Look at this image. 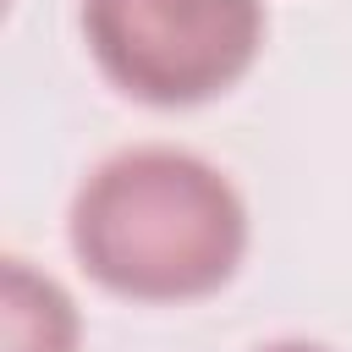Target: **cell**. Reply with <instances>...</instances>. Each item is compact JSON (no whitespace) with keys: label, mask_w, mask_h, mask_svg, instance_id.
<instances>
[{"label":"cell","mask_w":352,"mask_h":352,"mask_svg":"<svg viewBox=\"0 0 352 352\" xmlns=\"http://www.w3.org/2000/svg\"><path fill=\"white\" fill-rule=\"evenodd\" d=\"M77 264L132 302L220 292L248 253V204L192 148L138 143L88 170L66 220Z\"/></svg>","instance_id":"1"},{"label":"cell","mask_w":352,"mask_h":352,"mask_svg":"<svg viewBox=\"0 0 352 352\" xmlns=\"http://www.w3.org/2000/svg\"><path fill=\"white\" fill-rule=\"evenodd\" d=\"M258 352H330V346H319V341H270Z\"/></svg>","instance_id":"4"},{"label":"cell","mask_w":352,"mask_h":352,"mask_svg":"<svg viewBox=\"0 0 352 352\" xmlns=\"http://www.w3.org/2000/svg\"><path fill=\"white\" fill-rule=\"evenodd\" d=\"M94 66L132 99L176 110L248 77L264 44V0H82Z\"/></svg>","instance_id":"2"},{"label":"cell","mask_w":352,"mask_h":352,"mask_svg":"<svg viewBox=\"0 0 352 352\" xmlns=\"http://www.w3.org/2000/svg\"><path fill=\"white\" fill-rule=\"evenodd\" d=\"M82 319L60 280L33 270L28 258H6L0 270V352H77Z\"/></svg>","instance_id":"3"}]
</instances>
